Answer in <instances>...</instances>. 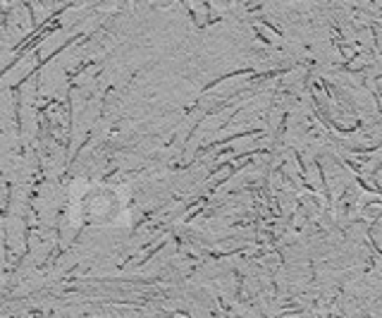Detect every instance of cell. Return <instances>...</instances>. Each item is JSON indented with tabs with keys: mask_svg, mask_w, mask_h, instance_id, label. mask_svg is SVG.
Segmentation results:
<instances>
[{
	"mask_svg": "<svg viewBox=\"0 0 382 318\" xmlns=\"http://www.w3.org/2000/svg\"><path fill=\"white\" fill-rule=\"evenodd\" d=\"M77 206L82 211V218H86V221L105 223V221L117 218L122 203H120L117 191H112L108 187H91L82 194V198L77 201Z\"/></svg>",
	"mask_w": 382,
	"mask_h": 318,
	"instance_id": "cell-1",
	"label": "cell"
},
{
	"mask_svg": "<svg viewBox=\"0 0 382 318\" xmlns=\"http://www.w3.org/2000/svg\"><path fill=\"white\" fill-rule=\"evenodd\" d=\"M149 3L153 5V8H158V10H167V8H172L177 0H149Z\"/></svg>",
	"mask_w": 382,
	"mask_h": 318,
	"instance_id": "cell-2",
	"label": "cell"
}]
</instances>
